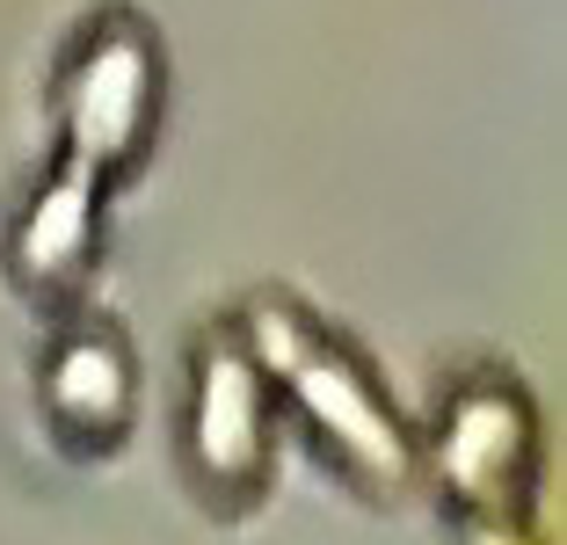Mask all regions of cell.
Masks as SVG:
<instances>
[{
    "mask_svg": "<svg viewBox=\"0 0 567 545\" xmlns=\"http://www.w3.org/2000/svg\"><path fill=\"white\" fill-rule=\"evenodd\" d=\"M234 335L248 342V357L262 363L277 408H291L313 436V451L350 480L364 502H408L422 487L415 430H408L385 385L364 371L350 342L334 328H320L299 298L255 291L234 313Z\"/></svg>",
    "mask_w": 567,
    "mask_h": 545,
    "instance_id": "1",
    "label": "cell"
},
{
    "mask_svg": "<svg viewBox=\"0 0 567 545\" xmlns=\"http://www.w3.org/2000/svg\"><path fill=\"white\" fill-rule=\"evenodd\" d=\"M167 102V51L132 8H102L81 22V37L59 59L51 81V124H59V161H81L117 189L146 161Z\"/></svg>",
    "mask_w": 567,
    "mask_h": 545,
    "instance_id": "2",
    "label": "cell"
},
{
    "mask_svg": "<svg viewBox=\"0 0 567 545\" xmlns=\"http://www.w3.org/2000/svg\"><path fill=\"white\" fill-rule=\"evenodd\" d=\"M415 459L451 516H524L538 487V459H546V430H538L532 393L509 371L473 363L436 393Z\"/></svg>",
    "mask_w": 567,
    "mask_h": 545,
    "instance_id": "3",
    "label": "cell"
},
{
    "mask_svg": "<svg viewBox=\"0 0 567 545\" xmlns=\"http://www.w3.org/2000/svg\"><path fill=\"white\" fill-rule=\"evenodd\" d=\"M183 480L189 495L218 516H248L277 480V393L262 363L218 320L189 342L183 379Z\"/></svg>",
    "mask_w": 567,
    "mask_h": 545,
    "instance_id": "4",
    "label": "cell"
},
{
    "mask_svg": "<svg viewBox=\"0 0 567 545\" xmlns=\"http://www.w3.org/2000/svg\"><path fill=\"white\" fill-rule=\"evenodd\" d=\"M37 408L44 430L73 459H110L138 422V357L110 313L66 306V320L44 335L37 357Z\"/></svg>",
    "mask_w": 567,
    "mask_h": 545,
    "instance_id": "5",
    "label": "cell"
},
{
    "mask_svg": "<svg viewBox=\"0 0 567 545\" xmlns=\"http://www.w3.org/2000/svg\"><path fill=\"white\" fill-rule=\"evenodd\" d=\"M102 204H110V182L51 153V167L30 182V197L16 204L8 240H0L8 284L37 306H73L102 263Z\"/></svg>",
    "mask_w": 567,
    "mask_h": 545,
    "instance_id": "6",
    "label": "cell"
},
{
    "mask_svg": "<svg viewBox=\"0 0 567 545\" xmlns=\"http://www.w3.org/2000/svg\"><path fill=\"white\" fill-rule=\"evenodd\" d=\"M451 545H546V538L532 531V510H524V516H458Z\"/></svg>",
    "mask_w": 567,
    "mask_h": 545,
    "instance_id": "7",
    "label": "cell"
}]
</instances>
